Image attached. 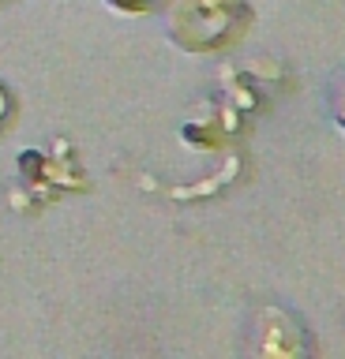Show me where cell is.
Masks as SVG:
<instances>
[{
	"label": "cell",
	"instance_id": "1",
	"mask_svg": "<svg viewBox=\"0 0 345 359\" xmlns=\"http://www.w3.org/2000/svg\"><path fill=\"white\" fill-rule=\"evenodd\" d=\"M244 22L240 0H181L173 8V38L184 49H218Z\"/></svg>",
	"mask_w": 345,
	"mask_h": 359
},
{
	"label": "cell",
	"instance_id": "4",
	"mask_svg": "<svg viewBox=\"0 0 345 359\" xmlns=\"http://www.w3.org/2000/svg\"><path fill=\"white\" fill-rule=\"evenodd\" d=\"M8 116H12V97H8V90L0 86V128L8 123Z\"/></svg>",
	"mask_w": 345,
	"mask_h": 359
},
{
	"label": "cell",
	"instance_id": "3",
	"mask_svg": "<svg viewBox=\"0 0 345 359\" xmlns=\"http://www.w3.org/2000/svg\"><path fill=\"white\" fill-rule=\"evenodd\" d=\"M334 120L345 128V83L338 86V94H334Z\"/></svg>",
	"mask_w": 345,
	"mask_h": 359
},
{
	"label": "cell",
	"instance_id": "2",
	"mask_svg": "<svg viewBox=\"0 0 345 359\" xmlns=\"http://www.w3.org/2000/svg\"><path fill=\"white\" fill-rule=\"evenodd\" d=\"M113 8H124V11H147V8H154L158 0H109Z\"/></svg>",
	"mask_w": 345,
	"mask_h": 359
}]
</instances>
